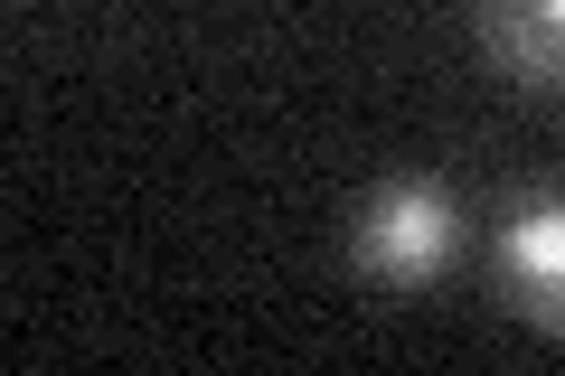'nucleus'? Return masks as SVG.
I'll list each match as a JSON object with an SVG mask.
<instances>
[{
	"mask_svg": "<svg viewBox=\"0 0 565 376\" xmlns=\"http://www.w3.org/2000/svg\"><path fill=\"white\" fill-rule=\"evenodd\" d=\"M490 264H500V301H509V320H527V330L565 339V179L519 189V198L500 207Z\"/></svg>",
	"mask_w": 565,
	"mask_h": 376,
	"instance_id": "obj_2",
	"label": "nucleus"
},
{
	"mask_svg": "<svg viewBox=\"0 0 565 376\" xmlns=\"http://www.w3.org/2000/svg\"><path fill=\"white\" fill-rule=\"evenodd\" d=\"M481 47L509 85L527 95H565V0H471Z\"/></svg>",
	"mask_w": 565,
	"mask_h": 376,
	"instance_id": "obj_3",
	"label": "nucleus"
},
{
	"mask_svg": "<svg viewBox=\"0 0 565 376\" xmlns=\"http://www.w3.org/2000/svg\"><path fill=\"white\" fill-rule=\"evenodd\" d=\"M462 245H471L462 198H452L444 179H424V170L377 179V189L349 207V264H359L377 292H434V282L462 264Z\"/></svg>",
	"mask_w": 565,
	"mask_h": 376,
	"instance_id": "obj_1",
	"label": "nucleus"
}]
</instances>
